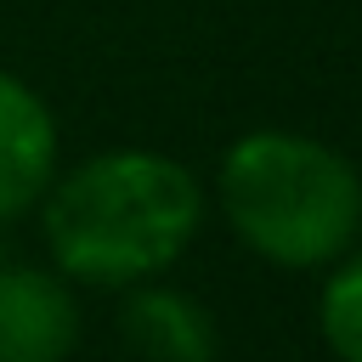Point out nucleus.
<instances>
[{
	"label": "nucleus",
	"mask_w": 362,
	"mask_h": 362,
	"mask_svg": "<svg viewBox=\"0 0 362 362\" xmlns=\"http://www.w3.org/2000/svg\"><path fill=\"white\" fill-rule=\"evenodd\" d=\"M317 334L339 362H362V255H339L317 294Z\"/></svg>",
	"instance_id": "nucleus-6"
},
{
	"label": "nucleus",
	"mask_w": 362,
	"mask_h": 362,
	"mask_svg": "<svg viewBox=\"0 0 362 362\" xmlns=\"http://www.w3.org/2000/svg\"><path fill=\"white\" fill-rule=\"evenodd\" d=\"M79 345V305L57 272L0 266V362H68Z\"/></svg>",
	"instance_id": "nucleus-3"
},
{
	"label": "nucleus",
	"mask_w": 362,
	"mask_h": 362,
	"mask_svg": "<svg viewBox=\"0 0 362 362\" xmlns=\"http://www.w3.org/2000/svg\"><path fill=\"white\" fill-rule=\"evenodd\" d=\"M221 209L243 249L272 266H334L362 226V175L300 130H249L221 158Z\"/></svg>",
	"instance_id": "nucleus-2"
},
{
	"label": "nucleus",
	"mask_w": 362,
	"mask_h": 362,
	"mask_svg": "<svg viewBox=\"0 0 362 362\" xmlns=\"http://www.w3.org/2000/svg\"><path fill=\"white\" fill-rule=\"evenodd\" d=\"M51 175H57V119L45 96L28 79L0 74V221L28 215L45 198Z\"/></svg>",
	"instance_id": "nucleus-4"
},
{
	"label": "nucleus",
	"mask_w": 362,
	"mask_h": 362,
	"mask_svg": "<svg viewBox=\"0 0 362 362\" xmlns=\"http://www.w3.org/2000/svg\"><path fill=\"white\" fill-rule=\"evenodd\" d=\"M40 204L51 266L90 288H130L170 272L204 226L198 175L147 147H113L51 175Z\"/></svg>",
	"instance_id": "nucleus-1"
},
{
	"label": "nucleus",
	"mask_w": 362,
	"mask_h": 362,
	"mask_svg": "<svg viewBox=\"0 0 362 362\" xmlns=\"http://www.w3.org/2000/svg\"><path fill=\"white\" fill-rule=\"evenodd\" d=\"M119 334L141 362H215L221 356V328L209 305L164 283H130L119 305Z\"/></svg>",
	"instance_id": "nucleus-5"
}]
</instances>
